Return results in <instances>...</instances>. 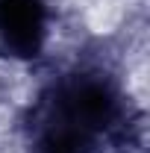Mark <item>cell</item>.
Segmentation results:
<instances>
[{"label":"cell","mask_w":150,"mask_h":153,"mask_svg":"<svg viewBox=\"0 0 150 153\" xmlns=\"http://www.w3.org/2000/svg\"><path fill=\"white\" fill-rule=\"evenodd\" d=\"M124 127V103L103 74L62 79L38 115V153H97Z\"/></svg>","instance_id":"6da1fadb"},{"label":"cell","mask_w":150,"mask_h":153,"mask_svg":"<svg viewBox=\"0 0 150 153\" xmlns=\"http://www.w3.org/2000/svg\"><path fill=\"white\" fill-rule=\"evenodd\" d=\"M47 38L44 0H0V47L9 56L36 59Z\"/></svg>","instance_id":"7a4b0ae2"}]
</instances>
